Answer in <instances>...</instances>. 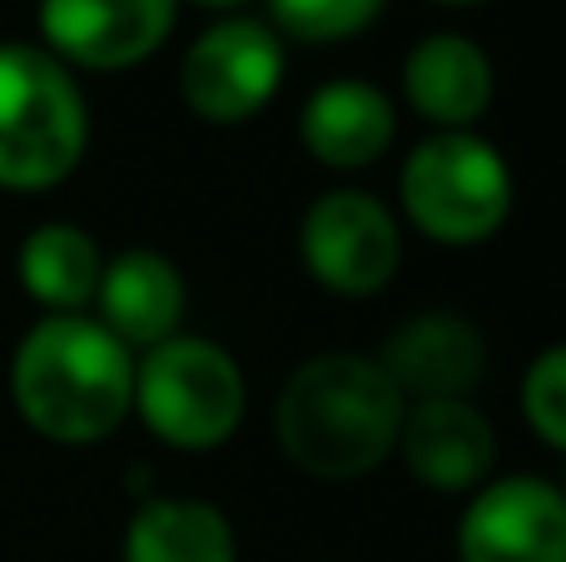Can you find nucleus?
Wrapping results in <instances>:
<instances>
[{
	"label": "nucleus",
	"mask_w": 566,
	"mask_h": 562,
	"mask_svg": "<svg viewBox=\"0 0 566 562\" xmlns=\"http://www.w3.org/2000/svg\"><path fill=\"white\" fill-rule=\"evenodd\" d=\"M408 398L358 348L313 354L283 378L274 404L279 448L318 483H358L398 448Z\"/></svg>",
	"instance_id": "obj_1"
},
{
	"label": "nucleus",
	"mask_w": 566,
	"mask_h": 562,
	"mask_svg": "<svg viewBox=\"0 0 566 562\" xmlns=\"http://www.w3.org/2000/svg\"><path fill=\"white\" fill-rule=\"evenodd\" d=\"M10 398L40 438L90 448L135 408V354L95 314H45L15 344Z\"/></svg>",
	"instance_id": "obj_2"
},
{
	"label": "nucleus",
	"mask_w": 566,
	"mask_h": 562,
	"mask_svg": "<svg viewBox=\"0 0 566 562\" xmlns=\"http://www.w3.org/2000/svg\"><path fill=\"white\" fill-rule=\"evenodd\" d=\"M90 149L80 80L45 45H0V189H55Z\"/></svg>",
	"instance_id": "obj_3"
},
{
	"label": "nucleus",
	"mask_w": 566,
	"mask_h": 562,
	"mask_svg": "<svg viewBox=\"0 0 566 562\" xmlns=\"http://www.w3.org/2000/svg\"><path fill=\"white\" fill-rule=\"evenodd\" d=\"M517 179L478 129H432L398 169V205L422 239L442 249H478L507 225Z\"/></svg>",
	"instance_id": "obj_4"
},
{
	"label": "nucleus",
	"mask_w": 566,
	"mask_h": 562,
	"mask_svg": "<svg viewBox=\"0 0 566 562\" xmlns=\"http://www.w3.org/2000/svg\"><path fill=\"white\" fill-rule=\"evenodd\" d=\"M249 408V384L224 344L199 334H175L135 358L139 424L179 454H209L239 434Z\"/></svg>",
	"instance_id": "obj_5"
},
{
	"label": "nucleus",
	"mask_w": 566,
	"mask_h": 562,
	"mask_svg": "<svg viewBox=\"0 0 566 562\" xmlns=\"http://www.w3.org/2000/svg\"><path fill=\"white\" fill-rule=\"evenodd\" d=\"M283 70V35L269 20L224 15L189 40L179 60V95L205 125H249L274 105Z\"/></svg>",
	"instance_id": "obj_6"
},
{
	"label": "nucleus",
	"mask_w": 566,
	"mask_h": 562,
	"mask_svg": "<svg viewBox=\"0 0 566 562\" xmlns=\"http://www.w3.org/2000/svg\"><path fill=\"white\" fill-rule=\"evenodd\" d=\"M298 254L318 289L373 299L402 264L398 215L368 189H323L298 219Z\"/></svg>",
	"instance_id": "obj_7"
},
{
	"label": "nucleus",
	"mask_w": 566,
	"mask_h": 562,
	"mask_svg": "<svg viewBox=\"0 0 566 562\" xmlns=\"http://www.w3.org/2000/svg\"><path fill=\"white\" fill-rule=\"evenodd\" d=\"M458 562H566V498L537 473L488 478L458 518Z\"/></svg>",
	"instance_id": "obj_8"
},
{
	"label": "nucleus",
	"mask_w": 566,
	"mask_h": 562,
	"mask_svg": "<svg viewBox=\"0 0 566 562\" xmlns=\"http://www.w3.org/2000/svg\"><path fill=\"white\" fill-rule=\"evenodd\" d=\"M179 0H40V40L70 70H129L165 50Z\"/></svg>",
	"instance_id": "obj_9"
},
{
	"label": "nucleus",
	"mask_w": 566,
	"mask_h": 562,
	"mask_svg": "<svg viewBox=\"0 0 566 562\" xmlns=\"http://www.w3.org/2000/svg\"><path fill=\"white\" fill-rule=\"evenodd\" d=\"M392 454L402 458L412 483L448 498H472L497 468V428L472 398H428L408 404Z\"/></svg>",
	"instance_id": "obj_10"
},
{
	"label": "nucleus",
	"mask_w": 566,
	"mask_h": 562,
	"mask_svg": "<svg viewBox=\"0 0 566 562\" xmlns=\"http://www.w3.org/2000/svg\"><path fill=\"white\" fill-rule=\"evenodd\" d=\"M408 404L468 398L488 374V339L458 309H422L402 319L373 354Z\"/></svg>",
	"instance_id": "obj_11"
},
{
	"label": "nucleus",
	"mask_w": 566,
	"mask_h": 562,
	"mask_svg": "<svg viewBox=\"0 0 566 562\" xmlns=\"http://www.w3.org/2000/svg\"><path fill=\"white\" fill-rule=\"evenodd\" d=\"M95 309L99 324L129 348L165 344V339L185 334V309H189V289L185 274L169 254L159 249H125V254L105 259V274L95 289Z\"/></svg>",
	"instance_id": "obj_12"
},
{
	"label": "nucleus",
	"mask_w": 566,
	"mask_h": 562,
	"mask_svg": "<svg viewBox=\"0 0 566 562\" xmlns=\"http://www.w3.org/2000/svg\"><path fill=\"white\" fill-rule=\"evenodd\" d=\"M492 95H497V70L472 35L438 30L402 60V100L432 129H472L492 110Z\"/></svg>",
	"instance_id": "obj_13"
},
{
	"label": "nucleus",
	"mask_w": 566,
	"mask_h": 562,
	"mask_svg": "<svg viewBox=\"0 0 566 562\" xmlns=\"http://www.w3.org/2000/svg\"><path fill=\"white\" fill-rule=\"evenodd\" d=\"M398 135V105L358 75L318 85L298 110V139L323 169H368Z\"/></svg>",
	"instance_id": "obj_14"
},
{
	"label": "nucleus",
	"mask_w": 566,
	"mask_h": 562,
	"mask_svg": "<svg viewBox=\"0 0 566 562\" xmlns=\"http://www.w3.org/2000/svg\"><path fill=\"white\" fill-rule=\"evenodd\" d=\"M125 562H239V538L224 508L205 498H149L125 523Z\"/></svg>",
	"instance_id": "obj_15"
},
{
	"label": "nucleus",
	"mask_w": 566,
	"mask_h": 562,
	"mask_svg": "<svg viewBox=\"0 0 566 562\" xmlns=\"http://www.w3.org/2000/svg\"><path fill=\"white\" fill-rule=\"evenodd\" d=\"M20 289L35 299L45 314H85L95 304L99 274H105V254H99L95 235L65 219L35 225L15 254Z\"/></svg>",
	"instance_id": "obj_16"
},
{
	"label": "nucleus",
	"mask_w": 566,
	"mask_h": 562,
	"mask_svg": "<svg viewBox=\"0 0 566 562\" xmlns=\"http://www.w3.org/2000/svg\"><path fill=\"white\" fill-rule=\"evenodd\" d=\"M388 0H269V25L303 45H338L382 15Z\"/></svg>",
	"instance_id": "obj_17"
},
{
	"label": "nucleus",
	"mask_w": 566,
	"mask_h": 562,
	"mask_svg": "<svg viewBox=\"0 0 566 562\" xmlns=\"http://www.w3.org/2000/svg\"><path fill=\"white\" fill-rule=\"evenodd\" d=\"M517 404L532 434L547 448L566 454V344H552L532 358L527 374H522Z\"/></svg>",
	"instance_id": "obj_18"
},
{
	"label": "nucleus",
	"mask_w": 566,
	"mask_h": 562,
	"mask_svg": "<svg viewBox=\"0 0 566 562\" xmlns=\"http://www.w3.org/2000/svg\"><path fill=\"white\" fill-rule=\"evenodd\" d=\"M195 6H205V10H239V6H249V0H195Z\"/></svg>",
	"instance_id": "obj_19"
},
{
	"label": "nucleus",
	"mask_w": 566,
	"mask_h": 562,
	"mask_svg": "<svg viewBox=\"0 0 566 562\" xmlns=\"http://www.w3.org/2000/svg\"><path fill=\"white\" fill-rule=\"evenodd\" d=\"M438 6H482V0H438Z\"/></svg>",
	"instance_id": "obj_20"
},
{
	"label": "nucleus",
	"mask_w": 566,
	"mask_h": 562,
	"mask_svg": "<svg viewBox=\"0 0 566 562\" xmlns=\"http://www.w3.org/2000/svg\"><path fill=\"white\" fill-rule=\"evenodd\" d=\"M557 488H562V498H566V483H557Z\"/></svg>",
	"instance_id": "obj_21"
}]
</instances>
